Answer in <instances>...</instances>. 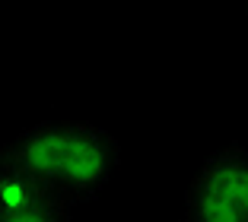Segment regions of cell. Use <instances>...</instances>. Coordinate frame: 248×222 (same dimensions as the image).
Listing matches in <instances>:
<instances>
[{
    "label": "cell",
    "mask_w": 248,
    "mask_h": 222,
    "mask_svg": "<svg viewBox=\"0 0 248 222\" xmlns=\"http://www.w3.org/2000/svg\"><path fill=\"white\" fill-rule=\"evenodd\" d=\"M3 162L51 184L67 200H95L108 187L121 146L108 130L77 121H38L3 146Z\"/></svg>",
    "instance_id": "1"
},
{
    "label": "cell",
    "mask_w": 248,
    "mask_h": 222,
    "mask_svg": "<svg viewBox=\"0 0 248 222\" xmlns=\"http://www.w3.org/2000/svg\"><path fill=\"white\" fill-rule=\"evenodd\" d=\"M188 222H248V146L229 143L197 168L185 191Z\"/></svg>",
    "instance_id": "2"
},
{
    "label": "cell",
    "mask_w": 248,
    "mask_h": 222,
    "mask_svg": "<svg viewBox=\"0 0 248 222\" xmlns=\"http://www.w3.org/2000/svg\"><path fill=\"white\" fill-rule=\"evenodd\" d=\"M77 203L51 184L0 162V219L3 222H67Z\"/></svg>",
    "instance_id": "3"
},
{
    "label": "cell",
    "mask_w": 248,
    "mask_h": 222,
    "mask_svg": "<svg viewBox=\"0 0 248 222\" xmlns=\"http://www.w3.org/2000/svg\"><path fill=\"white\" fill-rule=\"evenodd\" d=\"M245 13H248V0H245Z\"/></svg>",
    "instance_id": "4"
}]
</instances>
